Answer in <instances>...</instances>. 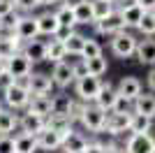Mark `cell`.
Segmentation results:
<instances>
[{
  "mask_svg": "<svg viewBox=\"0 0 155 153\" xmlns=\"http://www.w3.org/2000/svg\"><path fill=\"white\" fill-rule=\"evenodd\" d=\"M72 70H74V76L81 79V76L88 74V67H86V58H74L72 60Z\"/></svg>",
  "mask_w": 155,
  "mask_h": 153,
  "instance_id": "cell-40",
  "label": "cell"
},
{
  "mask_svg": "<svg viewBox=\"0 0 155 153\" xmlns=\"http://www.w3.org/2000/svg\"><path fill=\"white\" fill-rule=\"evenodd\" d=\"M63 2H67V5L74 7V5H79V2H84V0H63Z\"/></svg>",
  "mask_w": 155,
  "mask_h": 153,
  "instance_id": "cell-50",
  "label": "cell"
},
{
  "mask_svg": "<svg viewBox=\"0 0 155 153\" xmlns=\"http://www.w3.org/2000/svg\"><path fill=\"white\" fill-rule=\"evenodd\" d=\"M0 153H14V134H0Z\"/></svg>",
  "mask_w": 155,
  "mask_h": 153,
  "instance_id": "cell-41",
  "label": "cell"
},
{
  "mask_svg": "<svg viewBox=\"0 0 155 153\" xmlns=\"http://www.w3.org/2000/svg\"><path fill=\"white\" fill-rule=\"evenodd\" d=\"M60 153H65V151H60Z\"/></svg>",
  "mask_w": 155,
  "mask_h": 153,
  "instance_id": "cell-53",
  "label": "cell"
},
{
  "mask_svg": "<svg viewBox=\"0 0 155 153\" xmlns=\"http://www.w3.org/2000/svg\"><path fill=\"white\" fill-rule=\"evenodd\" d=\"M51 97L53 95H32L26 111H32V114H39L44 118H49L51 116Z\"/></svg>",
  "mask_w": 155,
  "mask_h": 153,
  "instance_id": "cell-30",
  "label": "cell"
},
{
  "mask_svg": "<svg viewBox=\"0 0 155 153\" xmlns=\"http://www.w3.org/2000/svg\"><path fill=\"white\" fill-rule=\"evenodd\" d=\"M137 63L146 65V67H155V37H143L139 39L137 46Z\"/></svg>",
  "mask_w": 155,
  "mask_h": 153,
  "instance_id": "cell-18",
  "label": "cell"
},
{
  "mask_svg": "<svg viewBox=\"0 0 155 153\" xmlns=\"http://www.w3.org/2000/svg\"><path fill=\"white\" fill-rule=\"evenodd\" d=\"M35 16H37L39 37H46V39L56 37V32L60 30V23H58V19H56V12H53V9H44V12L35 14Z\"/></svg>",
  "mask_w": 155,
  "mask_h": 153,
  "instance_id": "cell-15",
  "label": "cell"
},
{
  "mask_svg": "<svg viewBox=\"0 0 155 153\" xmlns=\"http://www.w3.org/2000/svg\"><path fill=\"white\" fill-rule=\"evenodd\" d=\"M116 90H118V95H123V97H127V100L134 102L137 97L143 93V81L139 76H134V74H125V76L118 79Z\"/></svg>",
  "mask_w": 155,
  "mask_h": 153,
  "instance_id": "cell-13",
  "label": "cell"
},
{
  "mask_svg": "<svg viewBox=\"0 0 155 153\" xmlns=\"http://www.w3.org/2000/svg\"><path fill=\"white\" fill-rule=\"evenodd\" d=\"M37 137V146H39V153H56L63 148V137H60L56 130H51V127L46 125L42 132L35 134Z\"/></svg>",
  "mask_w": 155,
  "mask_h": 153,
  "instance_id": "cell-14",
  "label": "cell"
},
{
  "mask_svg": "<svg viewBox=\"0 0 155 153\" xmlns=\"http://www.w3.org/2000/svg\"><path fill=\"white\" fill-rule=\"evenodd\" d=\"M16 7H14V0H0V19L7 16L9 12H14Z\"/></svg>",
  "mask_w": 155,
  "mask_h": 153,
  "instance_id": "cell-43",
  "label": "cell"
},
{
  "mask_svg": "<svg viewBox=\"0 0 155 153\" xmlns=\"http://www.w3.org/2000/svg\"><path fill=\"white\" fill-rule=\"evenodd\" d=\"M88 144H91L88 134L74 130V132L63 141V148H60V151H65V153H84L86 148H88Z\"/></svg>",
  "mask_w": 155,
  "mask_h": 153,
  "instance_id": "cell-23",
  "label": "cell"
},
{
  "mask_svg": "<svg viewBox=\"0 0 155 153\" xmlns=\"http://www.w3.org/2000/svg\"><path fill=\"white\" fill-rule=\"evenodd\" d=\"M102 76H93V74H86L81 76V79H77V83H74V97H79V100L84 102H95V97L100 95V88H102Z\"/></svg>",
  "mask_w": 155,
  "mask_h": 153,
  "instance_id": "cell-4",
  "label": "cell"
},
{
  "mask_svg": "<svg viewBox=\"0 0 155 153\" xmlns=\"http://www.w3.org/2000/svg\"><path fill=\"white\" fill-rule=\"evenodd\" d=\"M19 121H21V111L5 107L0 111V134H16L19 132Z\"/></svg>",
  "mask_w": 155,
  "mask_h": 153,
  "instance_id": "cell-21",
  "label": "cell"
},
{
  "mask_svg": "<svg viewBox=\"0 0 155 153\" xmlns=\"http://www.w3.org/2000/svg\"><path fill=\"white\" fill-rule=\"evenodd\" d=\"M21 49H23V44L14 37V32H0V58L2 60H9Z\"/></svg>",
  "mask_w": 155,
  "mask_h": 153,
  "instance_id": "cell-22",
  "label": "cell"
},
{
  "mask_svg": "<svg viewBox=\"0 0 155 153\" xmlns=\"http://www.w3.org/2000/svg\"><path fill=\"white\" fill-rule=\"evenodd\" d=\"M104 53V46L100 44V39L97 37H88L86 39V46H84V53H81V58H97Z\"/></svg>",
  "mask_w": 155,
  "mask_h": 153,
  "instance_id": "cell-36",
  "label": "cell"
},
{
  "mask_svg": "<svg viewBox=\"0 0 155 153\" xmlns=\"http://www.w3.org/2000/svg\"><path fill=\"white\" fill-rule=\"evenodd\" d=\"M137 5H141L143 12H155V0H134Z\"/></svg>",
  "mask_w": 155,
  "mask_h": 153,
  "instance_id": "cell-46",
  "label": "cell"
},
{
  "mask_svg": "<svg viewBox=\"0 0 155 153\" xmlns=\"http://www.w3.org/2000/svg\"><path fill=\"white\" fill-rule=\"evenodd\" d=\"M28 86V90H30L32 95H53V79L51 74H46V72H37V70H32L30 76H26L23 79Z\"/></svg>",
  "mask_w": 155,
  "mask_h": 153,
  "instance_id": "cell-7",
  "label": "cell"
},
{
  "mask_svg": "<svg viewBox=\"0 0 155 153\" xmlns=\"http://www.w3.org/2000/svg\"><path fill=\"white\" fill-rule=\"evenodd\" d=\"M72 102H74V95H67L65 90L53 93V97H51V116H63V118H70Z\"/></svg>",
  "mask_w": 155,
  "mask_h": 153,
  "instance_id": "cell-20",
  "label": "cell"
},
{
  "mask_svg": "<svg viewBox=\"0 0 155 153\" xmlns=\"http://www.w3.org/2000/svg\"><path fill=\"white\" fill-rule=\"evenodd\" d=\"M116 9L120 12V16H123L127 30H137L139 23H141V19H143V14H146L141 9V5H137L134 0H120Z\"/></svg>",
  "mask_w": 155,
  "mask_h": 153,
  "instance_id": "cell-8",
  "label": "cell"
},
{
  "mask_svg": "<svg viewBox=\"0 0 155 153\" xmlns=\"http://www.w3.org/2000/svg\"><path fill=\"white\" fill-rule=\"evenodd\" d=\"M46 125L51 127V130H56V132L63 137V141L70 137L74 130H77V125L70 121V118H63V116H49V121H46Z\"/></svg>",
  "mask_w": 155,
  "mask_h": 153,
  "instance_id": "cell-31",
  "label": "cell"
},
{
  "mask_svg": "<svg viewBox=\"0 0 155 153\" xmlns=\"http://www.w3.org/2000/svg\"><path fill=\"white\" fill-rule=\"evenodd\" d=\"M14 37L19 39L21 44H26L30 39L39 37V28H37V16L35 14H23L14 28Z\"/></svg>",
  "mask_w": 155,
  "mask_h": 153,
  "instance_id": "cell-11",
  "label": "cell"
},
{
  "mask_svg": "<svg viewBox=\"0 0 155 153\" xmlns=\"http://www.w3.org/2000/svg\"><path fill=\"white\" fill-rule=\"evenodd\" d=\"M109 2H114V5H118V2H120V0H109Z\"/></svg>",
  "mask_w": 155,
  "mask_h": 153,
  "instance_id": "cell-52",
  "label": "cell"
},
{
  "mask_svg": "<svg viewBox=\"0 0 155 153\" xmlns=\"http://www.w3.org/2000/svg\"><path fill=\"white\" fill-rule=\"evenodd\" d=\"M155 127V118L143 114H132V121H130V134H146L153 132Z\"/></svg>",
  "mask_w": 155,
  "mask_h": 153,
  "instance_id": "cell-29",
  "label": "cell"
},
{
  "mask_svg": "<svg viewBox=\"0 0 155 153\" xmlns=\"http://www.w3.org/2000/svg\"><path fill=\"white\" fill-rule=\"evenodd\" d=\"M118 100V90H116V83L114 81H102V88H100V95L95 97V104L100 109H104L107 114H111L114 111V104H116Z\"/></svg>",
  "mask_w": 155,
  "mask_h": 153,
  "instance_id": "cell-16",
  "label": "cell"
},
{
  "mask_svg": "<svg viewBox=\"0 0 155 153\" xmlns=\"http://www.w3.org/2000/svg\"><path fill=\"white\" fill-rule=\"evenodd\" d=\"M93 2V16H95V21H102L107 19L111 12H116V7L114 2H109V0H91Z\"/></svg>",
  "mask_w": 155,
  "mask_h": 153,
  "instance_id": "cell-34",
  "label": "cell"
},
{
  "mask_svg": "<svg viewBox=\"0 0 155 153\" xmlns=\"http://www.w3.org/2000/svg\"><path fill=\"white\" fill-rule=\"evenodd\" d=\"M86 39H88V35H84V32H79V30L72 32L70 37L65 39L67 56H70V58H81V53H84V46H86Z\"/></svg>",
  "mask_w": 155,
  "mask_h": 153,
  "instance_id": "cell-27",
  "label": "cell"
},
{
  "mask_svg": "<svg viewBox=\"0 0 155 153\" xmlns=\"http://www.w3.org/2000/svg\"><path fill=\"white\" fill-rule=\"evenodd\" d=\"M72 32H74V30H72V28H63V25H60V30L56 32V39H60V42H65V39L70 37Z\"/></svg>",
  "mask_w": 155,
  "mask_h": 153,
  "instance_id": "cell-47",
  "label": "cell"
},
{
  "mask_svg": "<svg viewBox=\"0 0 155 153\" xmlns=\"http://www.w3.org/2000/svg\"><path fill=\"white\" fill-rule=\"evenodd\" d=\"M84 153H107V146L95 137V139H91V144H88V148H86Z\"/></svg>",
  "mask_w": 155,
  "mask_h": 153,
  "instance_id": "cell-42",
  "label": "cell"
},
{
  "mask_svg": "<svg viewBox=\"0 0 155 153\" xmlns=\"http://www.w3.org/2000/svg\"><path fill=\"white\" fill-rule=\"evenodd\" d=\"M107 116L109 114H107L104 109H100L95 102H91V104H86V111H84V116H81L79 125L91 134H102L104 125H107Z\"/></svg>",
  "mask_w": 155,
  "mask_h": 153,
  "instance_id": "cell-3",
  "label": "cell"
},
{
  "mask_svg": "<svg viewBox=\"0 0 155 153\" xmlns=\"http://www.w3.org/2000/svg\"><path fill=\"white\" fill-rule=\"evenodd\" d=\"M86 104H88V102L79 100V97H74V102H72V109H70V121L74 123V125H79V121H81V116H84V111H86Z\"/></svg>",
  "mask_w": 155,
  "mask_h": 153,
  "instance_id": "cell-37",
  "label": "cell"
},
{
  "mask_svg": "<svg viewBox=\"0 0 155 153\" xmlns=\"http://www.w3.org/2000/svg\"><path fill=\"white\" fill-rule=\"evenodd\" d=\"M137 46H139V37L132 30H120L114 37H109V51L111 56L118 60H130L137 56Z\"/></svg>",
  "mask_w": 155,
  "mask_h": 153,
  "instance_id": "cell-1",
  "label": "cell"
},
{
  "mask_svg": "<svg viewBox=\"0 0 155 153\" xmlns=\"http://www.w3.org/2000/svg\"><path fill=\"white\" fill-rule=\"evenodd\" d=\"M14 153H39L37 137L30 132H16L14 134Z\"/></svg>",
  "mask_w": 155,
  "mask_h": 153,
  "instance_id": "cell-24",
  "label": "cell"
},
{
  "mask_svg": "<svg viewBox=\"0 0 155 153\" xmlns=\"http://www.w3.org/2000/svg\"><path fill=\"white\" fill-rule=\"evenodd\" d=\"M86 67H88V74L93 76H104L109 72V58L104 56H97V58H86Z\"/></svg>",
  "mask_w": 155,
  "mask_h": 153,
  "instance_id": "cell-33",
  "label": "cell"
},
{
  "mask_svg": "<svg viewBox=\"0 0 155 153\" xmlns=\"http://www.w3.org/2000/svg\"><path fill=\"white\" fill-rule=\"evenodd\" d=\"M51 79H53V86L58 90H67V88H74L77 83V76H74V70H72V60H63V63H56L51 65Z\"/></svg>",
  "mask_w": 155,
  "mask_h": 153,
  "instance_id": "cell-6",
  "label": "cell"
},
{
  "mask_svg": "<svg viewBox=\"0 0 155 153\" xmlns=\"http://www.w3.org/2000/svg\"><path fill=\"white\" fill-rule=\"evenodd\" d=\"M146 90L155 93V67H148V74H146Z\"/></svg>",
  "mask_w": 155,
  "mask_h": 153,
  "instance_id": "cell-45",
  "label": "cell"
},
{
  "mask_svg": "<svg viewBox=\"0 0 155 153\" xmlns=\"http://www.w3.org/2000/svg\"><path fill=\"white\" fill-rule=\"evenodd\" d=\"M67 49H65V42H60V39L51 37V39H46V63H63V60H67Z\"/></svg>",
  "mask_w": 155,
  "mask_h": 153,
  "instance_id": "cell-26",
  "label": "cell"
},
{
  "mask_svg": "<svg viewBox=\"0 0 155 153\" xmlns=\"http://www.w3.org/2000/svg\"><path fill=\"white\" fill-rule=\"evenodd\" d=\"M137 32L143 35V37H155V12L143 14V19H141V23H139V28H137Z\"/></svg>",
  "mask_w": 155,
  "mask_h": 153,
  "instance_id": "cell-35",
  "label": "cell"
},
{
  "mask_svg": "<svg viewBox=\"0 0 155 153\" xmlns=\"http://www.w3.org/2000/svg\"><path fill=\"white\" fill-rule=\"evenodd\" d=\"M53 12H56V19L63 28H72V30H77V16H74V7L67 5V2H60L58 7H53Z\"/></svg>",
  "mask_w": 155,
  "mask_h": 153,
  "instance_id": "cell-28",
  "label": "cell"
},
{
  "mask_svg": "<svg viewBox=\"0 0 155 153\" xmlns=\"http://www.w3.org/2000/svg\"><path fill=\"white\" fill-rule=\"evenodd\" d=\"M39 7H46V9H53V7H58L63 0H37Z\"/></svg>",
  "mask_w": 155,
  "mask_h": 153,
  "instance_id": "cell-48",
  "label": "cell"
},
{
  "mask_svg": "<svg viewBox=\"0 0 155 153\" xmlns=\"http://www.w3.org/2000/svg\"><path fill=\"white\" fill-rule=\"evenodd\" d=\"M44 116L39 114H32V111H21V121H19V132H30V134H37L46 127Z\"/></svg>",
  "mask_w": 155,
  "mask_h": 153,
  "instance_id": "cell-17",
  "label": "cell"
},
{
  "mask_svg": "<svg viewBox=\"0 0 155 153\" xmlns=\"http://www.w3.org/2000/svg\"><path fill=\"white\" fill-rule=\"evenodd\" d=\"M114 111H116V114H130V111H134V109H132V100L118 95L116 104H114Z\"/></svg>",
  "mask_w": 155,
  "mask_h": 153,
  "instance_id": "cell-39",
  "label": "cell"
},
{
  "mask_svg": "<svg viewBox=\"0 0 155 153\" xmlns=\"http://www.w3.org/2000/svg\"><path fill=\"white\" fill-rule=\"evenodd\" d=\"M0 97H2V102H5L7 109H14V111H26L28 104H30L32 93L28 90L26 81L21 79V81H14L9 88L2 90V93H0Z\"/></svg>",
  "mask_w": 155,
  "mask_h": 153,
  "instance_id": "cell-2",
  "label": "cell"
},
{
  "mask_svg": "<svg viewBox=\"0 0 155 153\" xmlns=\"http://www.w3.org/2000/svg\"><path fill=\"white\" fill-rule=\"evenodd\" d=\"M2 109H5V102H2V97H0V111H2Z\"/></svg>",
  "mask_w": 155,
  "mask_h": 153,
  "instance_id": "cell-51",
  "label": "cell"
},
{
  "mask_svg": "<svg viewBox=\"0 0 155 153\" xmlns=\"http://www.w3.org/2000/svg\"><path fill=\"white\" fill-rule=\"evenodd\" d=\"M74 16H77V25H88L91 28L95 23V16H93V2L91 0H84L74 5Z\"/></svg>",
  "mask_w": 155,
  "mask_h": 153,
  "instance_id": "cell-32",
  "label": "cell"
},
{
  "mask_svg": "<svg viewBox=\"0 0 155 153\" xmlns=\"http://www.w3.org/2000/svg\"><path fill=\"white\" fill-rule=\"evenodd\" d=\"M132 114L134 111H130V114H116V111H111L107 116V125H104V132L102 134H109V137H123V134H130V121H132Z\"/></svg>",
  "mask_w": 155,
  "mask_h": 153,
  "instance_id": "cell-9",
  "label": "cell"
},
{
  "mask_svg": "<svg viewBox=\"0 0 155 153\" xmlns=\"http://www.w3.org/2000/svg\"><path fill=\"white\" fill-rule=\"evenodd\" d=\"M14 81H16V79H14V76L9 74V72H2V74H0V93H2L5 88H9V86H12Z\"/></svg>",
  "mask_w": 155,
  "mask_h": 153,
  "instance_id": "cell-44",
  "label": "cell"
},
{
  "mask_svg": "<svg viewBox=\"0 0 155 153\" xmlns=\"http://www.w3.org/2000/svg\"><path fill=\"white\" fill-rule=\"evenodd\" d=\"M2 72H7V60L0 58V74H2Z\"/></svg>",
  "mask_w": 155,
  "mask_h": 153,
  "instance_id": "cell-49",
  "label": "cell"
},
{
  "mask_svg": "<svg viewBox=\"0 0 155 153\" xmlns=\"http://www.w3.org/2000/svg\"><path fill=\"white\" fill-rule=\"evenodd\" d=\"M125 153H155V134H127L125 137Z\"/></svg>",
  "mask_w": 155,
  "mask_h": 153,
  "instance_id": "cell-10",
  "label": "cell"
},
{
  "mask_svg": "<svg viewBox=\"0 0 155 153\" xmlns=\"http://www.w3.org/2000/svg\"><path fill=\"white\" fill-rule=\"evenodd\" d=\"M21 51H23V53L32 60V65L46 63V39L35 37V39H30V42H26Z\"/></svg>",
  "mask_w": 155,
  "mask_h": 153,
  "instance_id": "cell-19",
  "label": "cell"
},
{
  "mask_svg": "<svg viewBox=\"0 0 155 153\" xmlns=\"http://www.w3.org/2000/svg\"><path fill=\"white\" fill-rule=\"evenodd\" d=\"M32 70H35V65H32V60L23 53V51H19L16 56H12L9 60H7V72H9L16 81H21V79L30 76Z\"/></svg>",
  "mask_w": 155,
  "mask_h": 153,
  "instance_id": "cell-12",
  "label": "cell"
},
{
  "mask_svg": "<svg viewBox=\"0 0 155 153\" xmlns=\"http://www.w3.org/2000/svg\"><path fill=\"white\" fill-rule=\"evenodd\" d=\"M132 109H134V114H143V116L155 118V93L143 90L141 95L132 102Z\"/></svg>",
  "mask_w": 155,
  "mask_h": 153,
  "instance_id": "cell-25",
  "label": "cell"
},
{
  "mask_svg": "<svg viewBox=\"0 0 155 153\" xmlns=\"http://www.w3.org/2000/svg\"><path fill=\"white\" fill-rule=\"evenodd\" d=\"M14 7H16L21 14H35V9L39 7V2L37 0H14Z\"/></svg>",
  "mask_w": 155,
  "mask_h": 153,
  "instance_id": "cell-38",
  "label": "cell"
},
{
  "mask_svg": "<svg viewBox=\"0 0 155 153\" xmlns=\"http://www.w3.org/2000/svg\"><path fill=\"white\" fill-rule=\"evenodd\" d=\"M91 30H93V37H114L116 32H120V30H127L125 28V21H123V16H120V12H111L107 19H102V21H95V23L91 25Z\"/></svg>",
  "mask_w": 155,
  "mask_h": 153,
  "instance_id": "cell-5",
  "label": "cell"
}]
</instances>
